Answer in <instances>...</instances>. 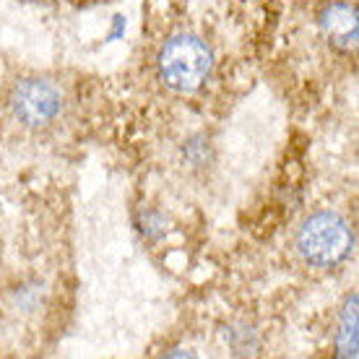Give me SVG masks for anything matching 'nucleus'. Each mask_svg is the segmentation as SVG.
<instances>
[{
    "label": "nucleus",
    "instance_id": "2",
    "mask_svg": "<svg viewBox=\"0 0 359 359\" xmlns=\"http://www.w3.org/2000/svg\"><path fill=\"white\" fill-rule=\"evenodd\" d=\"M354 234L349 224L333 211L313 214L297 234V250L302 261L315 269H333L351 252Z\"/></svg>",
    "mask_w": 359,
    "mask_h": 359
},
{
    "label": "nucleus",
    "instance_id": "1",
    "mask_svg": "<svg viewBox=\"0 0 359 359\" xmlns=\"http://www.w3.org/2000/svg\"><path fill=\"white\" fill-rule=\"evenodd\" d=\"M214 65V55L193 34H175L159 50L156 68L164 86L177 94L198 91L206 83L208 73Z\"/></svg>",
    "mask_w": 359,
    "mask_h": 359
},
{
    "label": "nucleus",
    "instance_id": "3",
    "mask_svg": "<svg viewBox=\"0 0 359 359\" xmlns=\"http://www.w3.org/2000/svg\"><path fill=\"white\" fill-rule=\"evenodd\" d=\"M11 112L21 126L47 128L63 112V94L53 81L27 79L11 91Z\"/></svg>",
    "mask_w": 359,
    "mask_h": 359
},
{
    "label": "nucleus",
    "instance_id": "4",
    "mask_svg": "<svg viewBox=\"0 0 359 359\" xmlns=\"http://www.w3.org/2000/svg\"><path fill=\"white\" fill-rule=\"evenodd\" d=\"M320 32L339 50H354L359 36L357 8L349 3H328L320 11Z\"/></svg>",
    "mask_w": 359,
    "mask_h": 359
},
{
    "label": "nucleus",
    "instance_id": "5",
    "mask_svg": "<svg viewBox=\"0 0 359 359\" xmlns=\"http://www.w3.org/2000/svg\"><path fill=\"white\" fill-rule=\"evenodd\" d=\"M336 351L341 357H357V297H349L336 333Z\"/></svg>",
    "mask_w": 359,
    "mask_h": 359
}]
</instances>
